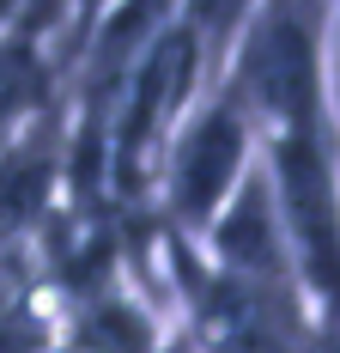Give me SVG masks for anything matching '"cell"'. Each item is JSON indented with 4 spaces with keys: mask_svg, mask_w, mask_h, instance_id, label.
<instances>
[{
    "mask_svg": "<svg viewBox=\"0 0 340 353\" xmlns=\"http://www.w3.org/2000/svg\"><path fill=\"white\" fill-rule=\"evenodd\" d=\"M49 110H61V61L49 37L0 31V146H12Z\"/></svg>",
    "mask_w": 340,
    "mask_h": 353,
    "instance_id": "cell-4",
    "label": "cell"
},
{
    "mask_svg": "<svg viewBox=\"0 0 340 353\" xmlns=\"http://www.w3.org/2000/svg\"><path fill=\"white\" fill-rule=\"evenodd\" d=\"M0 31H31V0H0Z\"/></svg>",
    "mask_w": 340,
    "mask_h": 353,
    "instance_id": "cell-7",
    "label": "cell"
},
{
    "mask_svg": "<svg viewBox=\"0 0 340 353\" xmlns=\"http://www.w3.org/2000/svg\"><path fill=\"white\" fill-rule=\"evenodd\" d=\"M249 6H255V0H176L182 31L201 43V55H206V68H213V73L225 68V55H231V43H237Z\"/></svg>",
    "mask_w": 340,
    "mask_h": 353,
    "instance_id": "cell-5",
    "label": "cell"
},
{
    "mask_svg": "<svg viewBox=\"0 0 340 353\" xmlns=\"http://www.w3.org/2000/svg\"><path fill=\"white\" fill-rule=\"evenodd\" d=\"M0 353H55L43 292H0Z\"/></svg>",
    "mask_w": 340,
    "mask_h": 353,
    "instance_id": "cell-6",
    "label": "cell"
},
{
    "mask_svg": "<svg viewBox=\"0 0 340 353\" xmlns=\"http://www.w3.org/2000/svg\"><path fill=\"white\" fill-rule=\"evenodd\" d=\"M262 159V134H255V116L243 110L237 85L225 73L206 79V92L182 110L176 134L158 152V171H152V201H158V225L170 238L195 244L219 213L231 208L249 171Z\"/></svg>",
    "mask_w": 340,
    "mask_h": 353,
    "instance_id": "cell-2",
    "label": "cell"
},
{
    "mask_svg": "<svg viewBox=\"0 0 340 353\" xmlns=\"http://www.w3.org/2000/svg\"><path fill=\"white\" fill-rule=\"evenodd\" d=\"M61 208H67V152H61V110H49L12 146H0V262H19L31 244H43Z\"/></svg>",
    "mask_w": 340,
    "mask_h": 353,
    "instance_id": "cell-3",
    "label": "cell"
},
{
    "mask_svg": "<svg viewBox=\"0 0 340 353\" xmlns=\"http://www.w3.org/2000/svg\"><path fill=\"white\" fill-rule=\"evenodd\" d=\"M98 6H109V0H79V19H73V31H79V25H85V19H92Z\"/></svg>",
    "mask_w": 340,
    "mask_h": 353,
    "instance_id": "cell-8",
    "label": "cell"
},
{
    "mask_svg": "<svg viewBox=\"0 0 340 353\" xmlns=\"http://www.w3.org/2000/svg\"><path fill=\"white\" fill-rule=\"evenodd\" d=\"M219 73L262 141L334 128V0H255Z\"/></svg>",
    "mask_w": 340,
    "mask_h": 353,
    "instance_id": "cell-1",
    "label": "cell"
}]
</instances>
